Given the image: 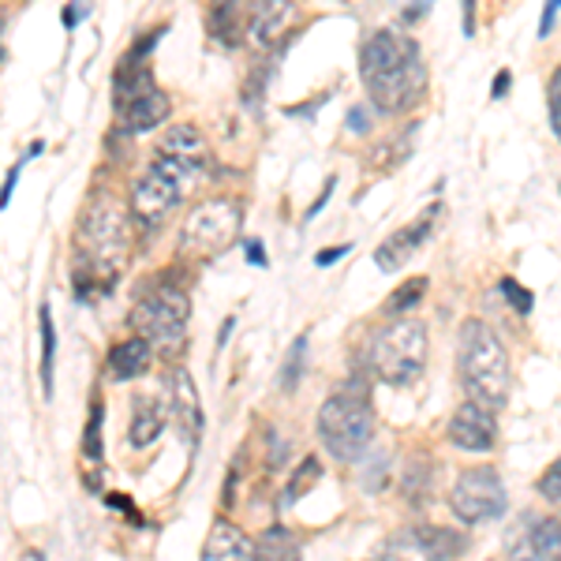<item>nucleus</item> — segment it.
Segmentation results:
<instances>
[{"instance_id":"obj_1","label":"nucleus","mask_w":561,"mask_h":561,"mask_svg":"<svg viewBox=\"0 0 561 561\" xmlns=\"http://www.w3.org/2000/svg\"><path fill=\"white\" fill-rule=\"evenodd\" d=\"M206 142L192 124H176L158 139L153 147V161L142 169L139 184L131 192V210L142 225H158L165 214H173L187 192L206 173Z\"/></svg>"},{"instance_id":"obj_2","label":"nucleus","mask_w":561,"mask_h":561,"mask_svg":"<svg viewBox=\"0 0 561 561\" xmlns=\"http://www.w3.org/2000/svg\"><path fill=\"white\" fill-rule=\"evenodd\" d=\"M359 71H364L370 105L393 116L412 108L427 90V65H423L420 45L409 34L393 31V26H382L364 42Z\"/></svg>"},{"instance_id":"obj_3","label":"nucleus","mask_w":561,"mask_h":561,"mask_svg":"<svg viewBox=\"0 0 561 561\" xmlns=\"http://www.w3.org/2000/svg\"><path fill=\"white\" fill-rule=\"evenodd\" d=\"M128 262V214L113 195L98 192L79 221L76 240V296L90 300L94 293H108Z\"/></svg>"},{"instance_id":"obj_4","label":"nucleus","mask_w":561,"mask_h":561,"mask_svg":"<svg viewBox=\"0 0 561 561\" xmlns=\"http://www.w3.org/2000/svg\"><path fill=\"white\" fill-rule=\"evenodd\" d=\"M457 370L472 401L494 412L502 409L505 397H510V356H505V345L486 322L468 319L460 325Z\"/></svg>"},{"instance_id":"obj_5","label":"nucleus","mask_w":561,"mask_h":561,"mask_svg":"<svg viewBox=\"0 0 561 561\" xmlns=\"http://www.w3.org/2000/svg\"><path fill=\"white\" fill-rule=\"evenodd\" d=\"M319 438L337 460H359L375 442V412L367 404L364 386H345L322 404Z\"/></svg>"},{"instance_id":"obj_6","label":"nucleus","mask_w":561,"mask_h":561,"mask_svg":"<svg viewBox=\"0 0 561 561\" xmlns=\"http://www.w3.org/2000/svg\"><path fill=\"white\" fill-rule=\"evenodd\" d=\"M187 319H192V300L184 288L176 285H153L135 300L131 307V325L139 337H147L153 352L165 359H176L184 352V333Z\"/></svg>"},{"instance_id":"obj_7","label":"nucleus","mask_w":561,"mask_h":561,"mask_svg":"<svg viewBox=\"0 0 561 561\" xmlns=\"http://www.w3.org/2000/svg\"><path fill=\"white\" fill-rule=\"evenodd\" d=\"M427 364V325L415 319H397L370 341V370L386 386H412Z\"/></svg>"},{"instance_id":"obj_8","label":"nucleus","mask_w":561,"mask_h":561,"mask_svg":"<svg viewBox=\"0 0 561 561\" xmlns=\"http://www.w3.org/2000/svg\"><path fill=\"white\" fill-rule=\"evenodd\" d=\"M240 225H243V210L237 198H225V195L206 198L180 225V251L195 259H210L240 237Z\"/></svg>"},{"instance_id":"obj_9","label":"nucleus","mask_w":561,"mask_h":561,"mask_svg":"<svg viewBox=\"0 0 561 561\" xmlns=\"http://www.w3.org/2000/svg\"><path fill=\"white\" fill-rule=\"evenodd\" d=\"M169 94L158 90L153 76L147 68L139 71H121L116 76V116H121V128L128 135L153 131L169 121Z\"/></svg>"},{"instance_id":"obj_10","label":"nucleus","mask_w":561,"mask_h":561,"mask_svg":"<svg viewBox=\"0 0 561 561\" xmlns=\"http://www.w3.org/2000/svg\"><path fill=\"white\" fill-rule=\"evenodd\" d=\"M449 505H454L457 520L486 524L502 517L505 505H510V494H505V483L494 468H468L449 491Z\"/></svg>"},{"instance_id":"obj_11","label":"nucleus","mask_w":561,"mask_h":561,"mask_svg":"<svg viewBox=\"0 0 561 561\" xmlns=\"http://www.w3.org/2000/svg\"><path fill=\"white\" fill-rule=\"evenodd\" d=\"M510 561H561V520L524 513L505 539Z\"/></svg>"},{"instance_id":"obj_12","label":"nucleus","mask_w":561,"mask_h":561,"mask_svg":"<svg viewBox=\"0 0 561 561\" xmlns=\"http://www.w3.org/2000/svg\"><path fill=\"white\" fill-rule=\"evenodd\" d=\"M300 23L296 0H251L248 4V38L255 49H274Z\"/></svg>"},{"instance_id":"obj_13","label":"nucleus","mask_w":561,"mask_h":561,"mask_svg":"<svg viewBox=\"0 0 561 561\" xmlns=\"http://www.w3.org/2000/svg\"><path fill=\"white\" fill-rule=\"evenodd\" d=\"M446 434L457 449H465V454H486V449H494V442H497L494 409H486V404H479V401H465L454 415H449Z\"/></svg>"},{"instance_id":"obj_14","label":"nucleus","mask_w":561,"mask_h":561,"mask_svg":"<svg viewBox=\"0 0 561 561\" xmlns=\"http://www.w3.org/2000/svg\"><path fill=\"white\" fill-rule=\"evenodd\" d=\"M434 217H438V203L427 206L415 221H409L404 229L389 232V237L375 248V266L386 270V274H397V270L409 262L415 251L423 248V243L431 240V229H434Z\"/></svg>"},{"instance_id":"obj_15","label":"nucleus","mask_w":561,"mask_h":561,"mask_svg":"<svg viewBox=\"0 0 561 561\" xmlns=\"http://www.w3.org/2000/svg\"><path fill=\"white\" fill-rule=\"evenodd\" d=\"M165 409H169V420L180 427V434H184L187 442H198V431H203V401H198V389L184 367H173V375H169Z\"/></svg>"},{"instance_id":"obj_16","label":"nucleus","mask_w":561,"mask_h":561,"mask_svg":"<svg viewBox=\"0 0 561 561\" xmlns=\"http://www.w3.org/2000/svg\"><path fill=\"white\" fill-rule=\"evenodd\" d=\"M203 561H259V547L232 520H217L206 536Z\"/></svg>"},{"instance_id":"obj_17","label":"nucleus","mask_w":561,"mask_h":561,"mask_svg":"<svg viewBox=\"0 0 561 561\" xmlns=\"http://www.w3.org/2000/svg\"><path fill=\"white\" fill-rule=\"evenodd\" d=\"M150 359H153V345L147 337H128V341H116L113 348H108V375L116 378V382H128V378H139L150 370Z\"/></svg>"},{"instance_id":"obj_18","label":"nucleus","mask_w":561,"mask_h":561,"mask_svg":"<svg viewBox=\"0 0 561 561\" xmlns=\"http://www.w3.org/2000/svg\"><path fill=\"white\" fill-rule=\"evenodd\" d=\"M206 26H210V38L221 49H237L240 38L248 34V12H243L240 0H214Z\"/></svg>"},{"instance_id":"obj_19","label":"nucleus","mask_w":561,"mask_h":561,"mask_svg":"<svg viewBox=\"0 0 561 561\" xmlns=\"http://www.w3.org/2000/svg\"><path fill=\"white\" fill-rule=\"evenodd\" d=\"M161 427H165V412H161L158 404L150 401V397H139V404H135V412H131V434H128V442H131L135 449L150 446V442L161 434Z\"/></svg>"},{"instance_id":"obj_20","label":"nucleus","mask_w":561,"mask_h":561,"mask_svg":"<svg viewBox=\"0 0 561 561\" xmlns=\"http://www.w3.org/2000/svg\"><path fill=\"white\" fill-rule=\"evenodd\" d=\"M367 561H442L434 550L423 542L420 531H409V536H397V539H389L382 550H378L375 558H367Z\"/></svg>"},{"instance_id":"obj_21","label":"nucleus","mask_w":561,"mask_h":561,"mask_svg":"<svg viewBox=\"0 0 561 561\" xmlns=\"http://www.w3.org/2000/svg\"><path fill=\"white\" fill-rule=\"evenodd\" d=\"M259 561H300V542L288 528H266L259 536Z\"/></svg>"},{"instance_id":"obj_22","label":"nucleus","mask_w":561,"mask_h":561,"mask_svg":"<svg viewBox=\"0 0 561 561\" xmlns=\"http://www.w3.org/2000/svg\"><path fill=\"white\" fill-rule=\"evenodd\" d=\"M319 479H322V460L319 457H304L300 468H296L293 479H288L285 494H280V505H296L304 494L314 491V483H319Z\"/></svg>"},{"instance_id":"obj_23","label":"nucleus","mask_w":561,"mask_h":561,"mask_svg":"<svg viewBox=\"0 0 561 561\" xmlns=\"http://www.w3.org/2000/svg\"><path fill=\"white\" fill-rule=\"evenodd\" d=\"M423 296H427V277H412V280H404L401 288H393V293H389V300L382 304V311L393 314V319H401V314L412 311V307L420 304Z\"/></svg>"},{"instance_id":"obj_24","label":"nucleus","mask_w":561,"mask_h":561,"mask_svg":"<svg viewBox=\"0 0 561 561\" xmlns=\"http://www.w3.org/2000/svg\"><path fill=\"white\" fill-rule=\"evenodd\" d=\"M53 352H57L53 311L49 307H42V386H45V397H53Z\"/></svg>"},{"instance_id":"obj_25","label":"nucleus","mask_w":561,"mask_h":561,"mask_svg":"<svg viewBox=\"0 0 561 561\" xmlns=\"http://www.w3.org/2000/svg\"><path fill=\"white\" fill-rule=\"evenodd\" d=\"M304 364H307V333H300V337L293 341V348H288L285 364H280V386H285V389H296V386H300Z\"/></svg>"},{"instance_id":"obj_26","label":"nucleus","mask_w":561,"mask_h":561,"mask_svg":"<svg viewBox=\"0 0 561 561\" xmlns=\"http://www.w3.org/2000/svg\"><path fill=\"white\" fill-rule=\"evenodd\" d=\"M102 420H105V409L94 404V409H90V420H87V434H83V457L90 465L102 460Z\"/></svg>"},{"instance_id":"obj_27","label":"nucleus","mask_w":561,"mask_h":561,"mask_svg":"<svg viewBox=\"0 0 561 561\" xmlns=\"http://www.w3.org/2000/svg\"><path fill=\"white\" fill-rule=\"evenodd\" d=\"M497 293H502L505 300L513 304V311L524 314V319H528V314H531V307H536V296H531L528 288H520L513 277H502V280H497Z\"/></svg>"},{"instance_id":"obj_28","label":"nucleus","mask_w":561,"mask_h":561,"mask_svg":"<svg viewBox=\"0 0 561 561\" xmlns=\"http://www.w3.org/2000/svg\"><path fill=\"white\" fill-rule=\"evenodd\" d=\"M539 494L542 497H550L554 505H561V460H554V465L542 472V479H539Z\"/></svg>"},{"instance_id":"obj_29","label":"nucleus","mask_w":561,"mask_h":561,"mask_svg":"<svg viewBox=\"0 0 561 561\" xmlns=\"http://www.w3.org/2000/svg\"><path fill=\"white\" fill-rule=\"evenodd\" d=\"M550 128H554L558 142H561V68L550 79Z\"/></svg>"},{"instance_id":"obj_30","label":"nucleus","mask_w":561,"mask_h":561,"mask_svg":"<svg viewBox=\"0 0 561 561\" xmlns=\"http://www.w3.org/2000/svg\"><path fill=\"white\" fill-rule=\"evenodd\" d=\"M558 12H561V0H547V4H542V20H539V38H547V34L554 31V20H558Z\"/></svg>"},{"instance_id":"obj_31","label":"nucleus","mask_w":561,"mask_h":561,"mask_svg":"<svg viewBox=\"0 0 561 561\" xmlns=\"http://www.w3.org/2000/svg\"><path fill=\"white\" fill-rule=\"evenodd\" d=\"M348 128L356 131V135H367V131H370L367 108H364V105H352V108H348Z\"/></svg>"},{"instance_id":"obj_32","label":"nucleus","mask_w":561,"mask_h":561,"mask_svg":"<svg viewBox=\"0 0 561 561\" xmlns=\"http://www.w3.org/2000/svg\"><path fill=\"white\" fill-rule=\"evenodd\" d=\"M348 251H352V248H348V243H341V248H325V251H322V255H319V259H314V262H319V266H333V262H337V259H345V255H348Z\"/></svg>"},{"instance_id":"obj_33","label":"nucleus","mask_w":561,"mask_h":561,"mask_svg":"<svg viewBox=\"0 0 561 561\" xmlns=\"http://www.w3.org/2000/svg\"><path fill=\"white\" fill-rule=\"evenodd\" d=\"M333 187H337V176H330V180H325V187H322V195H319V203H314V206H311V210H307V221H311V217H314V214H319V210H322V206H325V203H330V195H333Z\"/></svg>"},{"instance_id":"obj_34","label":"nucleus","mask_w":561,"mask_h":561,"mask_svg":"<svg viewBox=\"0 0 561 561\" xmlns=\"http://www.w3.org/2000/svg\"><path fill=\"white\" fill-rule=\"evenodd\" d=\"M243 248H248V262H251V266H266V251H262V240H248Z\"/></svg>"},{"instance_id":"obj_35","label":"nucleus","mask_w":561,"mask_h":561,"mask_svg":"<svg viewBox=\"0 0 561 561\" xmlns=\"http://www.w3.org/2000/svg\"><path fill=\"white\" fill-rule=\"evenodd\" d=\"M460 8H465V20H460V23H465L468 38H472V34H476V0H460Z\"/></svg>"},{"instance_id":"obj_36","label":"nucleus","mask_w":561,"mask_h":561,"mask_svg":"<svg viewBox=\"0 0 561 561\" xmlns=\"http://www.w3.org/2000/svg\"><path fill=\"white\" fill-rule=\"evenodd\" d=\"M83 15H87V4H83V0H79V4H68L65 26H79V23H83Z\"/></svg>"},{"instance_id":"obj_37","label":"nucleus","mask_w":561,"mask_h":561,"mask_svg":"<svg viewBox=\"0 0 561 561\" xmlns=\"http://www.w3.org/2000/svg\"><path fill=\"white\" fill-rule=\"evenodd\" d=\"M510 94V71H502V76L494 79V87H491V98H505Z\"/></svg>"},{"instance_id":"obj_38","label":"nucleus","mask_w":561,"mask_h":561,"mask_svg":"<svg viewBox=\"0 0 561 561\" xmlns=\"http://www.w3.org/2000/svg\"><path fill=\"white\" fill-rule=\"evenodd\" d=\"M20 169H23V165H15L12 173H8V184H4V198H0V203H4V206H8V198H12V192H15V180H20Z\"/></svg>"},{"instance_id":"obj_39","label":"nucleus","mask_w":561,"mask_h":561,"mask_svg":"<svg viewBox=\"0 0 561 561\" xmlns=\"http://www.w3.org/2000/svg\"><path fill=\"white\" fill-rule=\"evenodd\" d=\"M20 561H45V550H23V554H20Z\"/></svg>"}]
</instances>
